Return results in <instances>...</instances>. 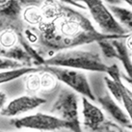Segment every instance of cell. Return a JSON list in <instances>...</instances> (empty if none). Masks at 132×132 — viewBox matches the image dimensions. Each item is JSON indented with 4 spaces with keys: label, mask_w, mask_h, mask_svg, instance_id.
I'll return each instance as SVG.
<instances>
[{
    "label": "cell",
    "mask_w": 132,
    "mask_h": 132,
    "mask_svg": "<svg viewBox=\"0 0 132 132\" xmlns=\"http://www.w3.org/2000/svg\"><path fill=\"white\" fill-rule=\"evenodd\" d=\"M40 9L44 20L38 26L42 42L52 49L65 50L95 40L123 39L99 33L87 18L70 8L59 5L55 0H46Z\"/></svg>",
    "instance_id": "obj_1"
},
{
    "label": "cell",
    "mask_w": 132,
    "mask_h": 132,
    "mask_svg": "<svg viewBox=\"0 0 132 132\" xmlns=\"http://www.w3.org/2000/svg\"><path fill=\"white\" fill-rule=\"evenodd\" d=\"M59 1L62 2V3L69 4L70 6H73V7L77 8V9H79V10H86V7H85L84 5H82L81 3H78L75 0H59Z\"/></svg>",
    "instance_id": "obj_18"
},
{
    "label": "cell",
    "mask_w": 132,
    "mask_h": 132,
    "mask_svg": "<svg viewBox=\"0 0 132 132\" xmlns=\"http://www.w3.org/2000/svg\"><path fill=\"white\" fill-rule=\"evenodd\" d=\"M123 2H125V3H127L129 5V6H131L132 5V0H122Z\"/></svg>",
    "instance_id": "obj_20"
},
{
    "label": "cell",
    "mask_w": 132,
    "mask_h": 132,
    "mask_svg": "<svg viewBox=\"0 0 132 132\" xmlns=\"http://www.w3.org/2000/svg\"><path fill=\"white\" fill-rule=\"evenodd\" d=\"M50 114L65 121L69 130L82 132L79 118V97L70 89H62L52 104Z\"/></svg>",
    "instance_id": "obj_3"
},
{
    "label": "cell",
    "mask_w": 132,
    "mask_h": 132,
    "mask_svg": "<svg viewBox=\"0 0 132 132\" xmlns=\"http://www.w3.org/2000/svg\"><path fill=\"white\" fill-rule=\"evenodd\" d=\"M22 18L29 25H40L44 20V15L40 8L30 6L27 7L22 13Z\"/></svg>",
    "instance_id": "obj_13"
},
{
    "label": "cell",
    "mask_w": 132,
    "mask_h": 132,
    "mask_svg": "<svg viewBox=\"0 0 132 132\" xmlns=\"http://www.w3.org/2000/svg\"><path fill=\"white\" fill-rule=\"evenodd\" d=\"M44 66L69 68L78 70L105 72L108 66L98 53L82 49H66L44 61Z\"/></svg>",
    "instance_id": "obj_2"
},
{
    "label": "cell",
    "mask_w": 132,
    "mask_h": 132,
    "mask_svg": "<svg viewBox=\"0 0 132 132\" xmlns=\"http://www.w3.org/2000/svg\"><path fill=\"white\" fill-rule=\"evenodd\" d=\"M7 102H8L7 95L4 92H1V91H0V111L5 107V105L7 104Z\"/></svg>",
    "instance_id": "obj_19"
},
{
    "label": "cell",
    "mask_w": 132,
    "mask_h": 132,
    "mask_svg": "<svg viewBox=\"0 0 132 132\" xmlns=\"http://www.w3.org/2000/svg\"><path fill=\"white\" fill-rule=\"evenodd\" d=\"M0 132H10V131H0ZM11 132H18V131H11ZM27 132H35V131H27Z\"/></svg>",
    "instance_id": "obj_21"
},
{
    "label": "cell",
    "mask_w": 132,
    "mask_h": 132,
    "mask_svg": "<svg viewBox=\"0 0 132 132\" xmlns=\"http://www.w3.org/2000/svg\"><path fill=\"white\" fill-rule=\"evenodd\" d=\"M95 100H97L100 104V108L106 112L116 122L123 127L131 128V117H129L125 109H122L121 104L118 103L110 95L105 94L98 95L95 97Z\"/></svg>",
    "instance_id": "obj_10"
},
{
    "label": "cell",
    "mask_w": 132,
    "mask_h": 132,
    "mask_svg": "<svg viewBox=\"0 0 132 132\" xmlns=\"http://www.w3.org/2000/svg\"><path fill=\"white\" fill-rule=\"evenodd\" d=\"M45 102V99L37 95H20L7 102L5 107L0 111V115L8 118L20 117L37 109Z\"/></svg>",
    "instance_id": "obj_9"
},
{
    "label": "cell",
    "mask_w": 132,
    "mask_h": 132,
    "mask_svg": "<svg viewBox=\"0 0 132 132\" xmlns=\"http://www.w3.org/2000/svg\"><path fill=\"white\" fill-rule=\"evenodd\" d=\"M108 10L113 15L115 19L117 20L122 27L128 31H131L132 27V12L131 9L116 6L114 4L108 5Z\"/></svg>",
    "instance_id": "obj_12"
},
{
    "label": "cell",
    "mask_w": 132,
    "mask_h": 132,
    "mask_svg": "<svg viewBox=\"0 0 132 132\" xmlns=\"http://www.w3.org/2000/svg\"><path fill=\"white\" fill-rule=\"evenodd\" d=\"M40 91H51L57 85V79L50 72L45 70L40 71Z\"/></svg>",
    "instance_id": "obj_15"
},
{
    "label": "cell",
    "mask_w": 132,
    "mask_h": 132,
    "mask_svg": "<svg viewBox=\"0 0 132 132\" xmlns=\"http://www.w3.org/2000/svg\"><path fill=\"white\" fill-rule=\"evenodd\" d=\"M82 123L88 132H108L105 113L100 107L95 105L90 99L81 98Z\"/></svg>",
    "instance_id": "obj_8"
},
{
    "label": "cell",
    "mask_w": 132,
    "mask_h": 132,
    "mask_svg": "<svg viewBox=\"0 0 132 132\" xmlns=\"http://www.w3.org/2000/svg\"><path fill=\"white\" fill-rule=\"evenodd\" d=\"M85 5L86 9L89 10V13L95 21L96 26L100 30V33L110 36L126 38L130 35V31L125 29V27L115 19L113 15L108 10L102 0H75Z\"/></svg>",
    "instance_id": "obj_4"
},
{
    "label": "cell",
    "mask_w": 132,
    "mask_h": 132,
    "mask_svg": "<svg viewBox=\"0 0 132 132\" xmlns=\"http://www.w3.org/2000/svg\"><path fill=\"white\" fill-rule=\"evenodd\" d=\"M11 123L16 128H26L35 132H51L69 129L65 121L52 114L35 113L12 120Z\"/></svg>",
    "instance_id": "obj_6"
},
{
    "label": "cell",
    "mask_w": 132,
    "mask_h": 132,
    "mask_svg": "<svg viewBox=\"0 0 132 132\" xmlns=\"http://www.w3.org/2000/svg\"><path fill=\"white\" fill-rule=\"evenodd\" d=\"M22 67H23V64H21V62H19L18 60L0 56V71L15 70V69L22 68Z\"/></svg>",
    "instance_id": "obj_17"
},
{
    "label": "cell",
    "mask_w": 132,
    "mask_h": 132,
    "mask_svg": "<svg viewBox=\"0 0 132 132\" xmlns=\"http://www.w3.org/2000/svg\"><path fill=\"white\" fill-rule=\"evenodd\" d=\"M111 43L115 47V58L119 59L122 63L130 79L131 78V58L128 54L129 51L125 45V43L122 42L121 39H112Z\"/></svg>",
    "instance_id": "obj_11"
},
{
    "label": "cell",
    "mask_w": 132,
    "mask_h": 132,
    "mask_svg": "<svg viewBox=\"0 0 132 132\" xmlns=\"http://www.w3.org/2000/svg\"><path fill=\"white\" fill-rule=\"evenodd\" d=\"M106 73L107 76H104V82L106 85L107 90L111 94L118 103L121 104L125 108V112L128 114L129 117H131L132 113V95L130 90L123 84L121 81V73L119 67L116 64L112 66H108Z\"/></svg>",
    "instance_id": "obj_7"
},
{
    "label": "cell",
    "mask_w": 132,
    "mask_h": 132,
    "mask_svg": "<svg viewBox=\"0 0 132 132\" xmlns=\"http://www.w3.org/2000/svg\"><path fill=\"white\" fill-rule=\"evenodd\" d=\"M40 68L42 70L50 72L57 81L64 83L76 94H79L91 101L95 100V95L91 89L88 77L85 72H83V70L53 66H43Z\"/></svg>",
    "instance_id": "obj_5"
},
{
    "label": "cell",
    "mask_w": 132,
    "mask_h": 132,
    "mask_svg": "<svg viewBox=\"0 0 132 132\" xmlns=\"http://www.w3.org/2000/svg\"><path fill=\"white\" fill-rule=\"evenodd\" d=\"M18 43V35L11 29H6L0 33V45L6 49H12Z\"/></svg>",
    "instance_id": "obj_14"
},
{
    "label": "cell",
    "mask_w": 132,
    "mask_h": 132,
    "mask_svg": "<svg viewBox=\"0 0 132 132\" xmlns=\"http://www.w3.org/2000/svg\"><path fill=\"white\" fill-rule=\"evenodd\" d=\"M25 88L30 93H36L40 91V71L26 74Z\"/></svg>",
    "instance_id": "obj_16"
}]
</instances>
